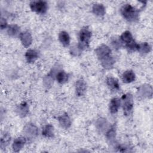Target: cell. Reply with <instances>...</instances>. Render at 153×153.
Returning <instances> with one entry per match:
<instances>
[{"instance_id": "obj_1", "label": "cell", "mask_w": 153, "mask_h": 153, "mask_svg": "<svg viewBox=\"0 0 153 153\" xmlns=\"http://www.w3.org/2000/svg\"><path fill=\"white\" fill-rule=\"evenodd\" d=\"M121 14L129 22H135L139 20V10L130 4H126L121 7Z\"/></svg>"}, {"instance_id": "obj_2", "label": "cell", "mask_w": 153, "mask_h": 153, "mask_svg": "<svg viewBox=\"0 0 153 153\" xmlns=\"http://www.w3.org/2000/svg\"><path fill=\"white\" fill-rule=\"evenodd\" d=\"M91 37V32L87 27H82L79 33L78 45L82 50L88 48L89 42Z\"/></svg>"}, {"instance_id": "obj_3", "label": "cell", "mask_w": 153, "mask_h": 153, "mask_svg": "<svg viewBox=\"0 0 153 153\" xmlns=\"http://www.w3.org/2000/svg\"><path fill=\"white\" fill-rule=\"evenodd\" d=\"M123 109L125 115H129L133 108V96L130 93L123 94L121 97Z\"/></svg>"}, {"instance_id": "obj_4", "label": "cell", "mask_w": 153, "mask_h": 153, "mask_svg": "<svg viewBox=\"0 0 153 153\" xmlns=\"http://www.w3.org/2000/svg\"><path fill=\"white\" fill-rule=\"evenodd\" d=\"M29 6L32 11L41 14H45L48 9V4L44 1H31Z\"/></svg>"}, {"instance_id": "obj_5", "label": "cell", "mask_w": 153, "mask_h": 153, "mask_svg": "<svg viewBox=\"0 0 153 153\" xmlns=\"http://www.w3.org/2000/svg\"><path fill=\"white\" fill-rule=\"evenodd\" d=\"M23 133L27 138H33L38 134L37 127L32 123H27L23 128Z\"/></svg>"}, {"instance_id": "obj_6", "label": "cell", "mask_w": 153, "mask_h": 153, "mask_svg": "<svg viewBox=\"0 0 153 153\" xmlns=\"http://www.w3.org/2000/svg\"><path fill=\"white\" fill-rule=\"evenodd\" d=\"M137 94L143 98H151L152 96V88L151 85L149 84L141 85L138 89Z\"/></svg>"}, {"instance_id": "obj_7", "label": "cell", "mask_w": 153, "mask_h": 153, "mask_svg": "<svg viewBox=\"0 0 153 153\" xmlns=\"http://www.w3.org/2000/svg\"><path fill=\"white\" fill-rule=\"evenodd\" d=\"M95 53L98 59L100 60L106 56L111 55V50L108 45L102 44L95 50Z\"/></svg>"}, {"instance_id": "obj_8", "label": "cell", "mask_w": 153, "mask_h": 153, "mask_svg": "<svg viewBox=\"0 0 153 153\" xmlns=\"http://www.w3.org/2000/svg\"><path fill=\"white\" fill-rule=\"evenodd\" d=\"M20 39L22 45L26 47H29L32 42V37L29 31H25L20 34Z\"/></svg>"}, {"instance_id": "obj_9", "label": "cell", "mask_w": 153, "mask_h": 153, "mask_svg": "<svg viewBox=\"0 0 153 153\" xmlns=\"http://www.w3.org/2000/svg\"><path fill=\"white\" fill-rule=\"evenodd\" d=\"M87 89V84L85 81L80 79L76 81L75 82V92L78 96H81L84 95Z\"/></svg>"}, {"instance_id": "obj_10", "label": "cell", "mask_w": 153, "mask_h": 153, "mask_svg": "<svg viewBox=\"0 0 153 153\" xmlns=\"http://www.w3.org/2000/svg\"><path fill=\"white\" fill-rule=\"evenodd\" d=\"M26 142V139L25 137H19L16 138L12 144V148L14 152H19L24 146Z\"/></svg>"}, {"instance_id": "obj_11", "label": "cell", "mask_w": 153, "mask_h": 153, "mask_svg": "<svg viewBox=\"0 0 153 153\" xmlns=\"http://www.w3.org/2000/svg\"><path fill=\"white\" fill-rule=\"evenodd\" d=\"M58 121L60 126L64 128H68L71 125V120L68 114L64 113L58 117Z\"/></svg>"}, {"instance_id": "obj_12", "label": "cell", "mask_w": 153, "mask_h": 153, "mask_svg": "<svg viewBox=\"0 0 153 153\" xmlns=\"http://www.w3.org/2000/svg\"><path fill=\"white\" fill-rule=\"evenodd\" d=\"M29 108L27 103L25 102H22L16 108V112L20 117H26L29 113Z\"/></svg>"}, {"instance_id": "obj_13", "label": "cell", "mask_w": 153, "mask_h": 153, "mask_svg": "<svg viewBox=\"0 0 153 153\" xmlns=\"http://www.w3.org/2000/svg\"><path fill=\"white\" fill-rule=\"evenodd\" d=\"M102 66L106 69H109L112 68L115 63V60L111 55L106 56L101 59H100Z\"/></svg>"}, {"instance_id": "obj_14", "label": "cell", "mask_w": 153, "mask_h": 153, "mask_svg": "<svg viewBox=\"0 0 153 153\" xmlns=\"http://www.w3.org/2000/svg\"><path fill=\"white\" fill-rule=\"evenodd\" d=\"M39 57L38 51L36 50L29 49L25 53V57L26 61L29 63H33Z\"/></svg>"}, {"instance_id": "obj_15", "label": "cell", "mask_w": 153, "mask_h": 153, "mask_svg": "<svg viewBox=\"0 0 153 153\" xmlns=\"http://www.w3.org/2000/svg\"><path fill=\"white\" fill-rule=\"evenodd\" d=\"M121 105V100L118 98H113L111 100V102L109 103V111L111 114H116Z\"/></svg>"}, {"instance_id": "obj_16", "label": "cell", "mask_w": 153, "mask_h": 153, "mask_svg": "<svg viewBox=\"0 0 153 153\" xmlns=\"http://www.w3.org/2000/svg\"><path fill=\"white\" fill-rule=\"evenodd\" d=\"M135 74L133 71L127 70L122 75V80L124 83H130L135 80Z\"/></svg>"}, {"instance_id": "obj_17", "label": "cell", "mask_w": 153, "mask_h": 153, "mask_svg": "<svg viewBox=\"0 0 153 153\" xmlns=\"http://www.w3.org/2000/svg\"><path fill=\"white\" fill-rule=\"evenodd\" d=\"M42 135L47 138H52L54 137V127L51 124H46L42 130Z\"/></svg>"}, {"instance_id": "obj_18", "label": "cell", "mask_w": 153, "mask_h": 153, "mask_svg": "<svg viewBox=\"0 0 153 153\" xmlns=\"http://www.w3.org/2000/svg\"><path fill=\"white\" fill-rule=\"evenodd\" d=\"M59 39L64 47H68L70 44V36L68 32L61 31L59 34Z\"/></svg>"}, {"instance_id": "obj_19", "label": "cell", "mask_w": 153, "mask_h": 153, "mask_svg": "<svg viewBox=\"0 0 153 153\" xmlns=\"http://www.w3.org/2000/svg\"><path fill=\"white\" fill-rule=\"evenodd\" d=\"M93 13L98 16H103L105 14V8L102 4L96 3L93 5L92 7Z\"/></svg>"}, {"instance_id": "obj_20", "label": "cell", "mask_w": 153, "mask_h": 153, "mask_svg": "<svg viewBox=\"0 0 153 153\" xmlns=\"http://www.w3.org/2000/svg\"><path fill=\"white\" fill-rule=\"evenodd\" d=\"M106 84L112 90H118L120 88L118 81L112 76H109L106 79Z\"/></svg>"}, {"instance_id": "obj_21", "label": "cell", "mask_w": 153, "mask_h": 153, "mask_svg": "<svg viewBox=\"0 0 153 153\" xmlns=\"http://www.w3.org/2000/svg\"><path fill=\"white\" fill-rule=\"evenodd\" d=\"M108 122L105 118H100L96 121V128L100 132H104L108 128Z\"/></svg>"}, {"instance_id": "obj_22", "label": "cell", "mask_w": 153, "mask_h": 153, "mask_svg": "<svg viewBox=\"0 0 153 153\" xmlns=\"http://www.w3.org/2000/svg\"><path fill=\"white\" fill-rule=\"evenodd\" d=\"M56 78L59 83L62 84L68 81L69 75L64 71L59 70L56 75Z\"/></svg>"}, {"instance_id": "obj_23", "label": "cell", "mask_w": 153, "mask_h": 153, "mask_svg": "<svg viewBox=\"0 0 153 153\" xmlns=\"http://www.w3.org/2000/svg\"><path fill=\"white\" fill-rule=\"evenodd\" d=\"M120 39H121V41L125 43L126 44H127L130 43V42H131L133 40H134L133 38L132 34L128 30H126V31L124 32L120 36Z\"/></svg>"}, {"instance_id": "obj_24", "label": "cell", "mask_w": 153, "mask_h": 153, "mask_svg": "<svg viewBox=\"0 0 153 153\" xmlns=\"http://www.w3.org/2000/svg\"><path fill=\"white\" fill-rule=\"evenodd\" d=\"M20 32V27L18 25L16 24L11 25L8 26L7 29V33L10 36H16Z\"/></svg>"}, {"instance_id": "obj_25", "label": "cell", "mask_w": 153, "mask_h": 153, "mask_svg": "<svg viewBox=\"0 0 153 153\" xmlns=\"http://www.w3.org/2000/svg\"><path fill=\"white\" fill-rule=\"evenodd\" d=\"M151 47L148 42H142L139 44L137 51L142 54H146L151 51Z\"/></svg>"}, {"instance_id": "obj_26", "label": "cell", "mask_w": 153, "mask_h": 153, "mask_svg": "<svg viewBox=\"0 0 153 153\" xmlns=\"http://www.w3.org/2000/svg\"><path fill=\"white\" fill-rule=\"evenodd\" d=\"M115 134H116V131H115V128L114 126H112L111 127L109 128L106 133V138L110 142H112L114 140L115 138Z\"/></svg>"}, {"instance_id": "obj_27", "label": "cell", "mask_w": 153, "mask_h": 153, "mask_svg": "<svg viewBox=\"0 0 153 153\" xmlns=\"http://www.w3.org/2000/svg\"><path fill=\"white\" fill-rule=\"evenodd\" d=\"M10 136L8 133L4 134L1 139V148L2 149L5 148L6 146L10 142Z\"/></svg>"}, {"instance_id": "obj_28", "label": "cell", "mask_w": 153, "mask_h": 153, "mask_svg": "<svg viewBox=\"0 0 153 153\" xmlns=\"http://www.w3.org/2000/svg\"><path fill=\"white\" fill-rule=\"evenodd\" d=\"M82 51V50L79 47L78 44L74 45L70 48V53L74 56H79L81 54Z\"/></svg>"}, {"instance_id": "obj_29", "label": "cell", "mask_w": 153, "mask_h": 153, "mask_svg": "<svg viewBox=\"0 0 153 153\" xmlns=\"http://www.w3.org/2000/svg\"><path fill=\"white\" fill-rule=\"evenodd\" d=\"M138 45L139 44H137V42H136V41L134 40H133L131 42H130V43L126 44V47L127 49L131 50V51H136L137 50L138 48Z\"/></svg>"}, {"instance_id": "obj_30", "label": "cell", "mask_w": 153, "mask_h": 153, "mask_svg": "<svg viewBox=\"0 0 153 153\" xmlns=\"http://www.w3.org/2000/svg\"><path fill=\"white\" fill-rule=\"evenodd\" d=\"M112 44L113 47L115 48H119L121 46V42L117 39H114L112 41Z\"/></svg>"}, {"instance_id": "obj_31", "label": "cell", "mask_w": 153, "mask_h": 153, "mask_svg": "<svg viewBox=\"0 0 153 153\" xmlns=\"http://www.w3.org/2000/svg\"><path fill=\"white\" fill-rule=\"evenodd\" d=\"M1 29L3 30L4 29H5L7 26V22L6 20V19L4 17H1Z\"/></svg>"}]
</instances>
